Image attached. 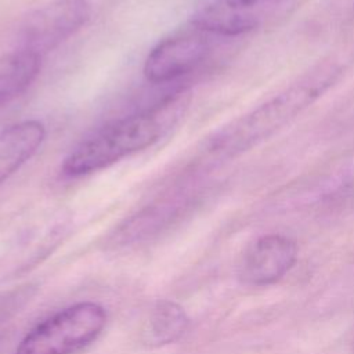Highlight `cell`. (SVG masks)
<instances>
[{"label": "cell", "instance_id": "obj_9", "mask_svg": "<svg viewBox=\"0 0 354 354\" xmlns=\"http://www.w3.org/2000/svg\"><path fill=\"white\" fill-rule=\"evenodd\" d=\"M40 55L17 48L0 58V108L21 95L37 77Z\"/></svg>", "mask_w": 354, "mask_h": 354}, {"label": "cell", "instance_id": "obj_1", "mask_svg": "<svg viewBox=\"0 0 354 354\" xmlns=\"http://www.w3.org/2000/svg\"><path fill=\"white\" fill-rule=\"evenodd\" d=\"M340 76L335 64H324L268 98L250 112L214 131L205 142L207 156L228 159L261 144L315 102Z\"/></svg>", "mask_w": 354, "mask_h": 354}, {"label": "cell", "instance_id": "obj_6", "mask_svg": "<svg viewBox=\"0 0 354 354\" xmlns=\"http://www.w3.org/2000/svg\"><path fill=\"white\" fill-rule=\"evenodd\" d=\"M283 0H201L191 25L223 39L243 36L272 17Z\"/></svg>", "mask_w": 354, "mask_h": 354}, {"label": "cell", "instance_id": "obj_3", "mask_svg": "<svg viewBox=\"0 0 354 354\" xmlns=\"http://www.w3.org/2000/svg\"><path fill=\"white\" fill-rule=\"evenodd\" d=\"M106 311L94 301L59 310L37 324L19 342L15 354H75L104 330Z\"/></svg>", "mask_w": 354, "mask_h": 354}, {"label": "cell", "instance_id": "obj_5", "mask_svg": "<svg viewBox=\"0 0 354 354\" xmlns=\"http://www.w3.org/2000/svg\"><path fill=\"white\" fill-rule=\"evenodd\" d=\"M160 40L147 55L144 75L152 83H167L198 69L209 59L213 39L218 37L194 25Z\"/></svg>", "mask_w": 354, "mask_h": 354}, {"label": "cell", "instance_id": "obj_11", "mask_svg": "<svg viewBox=\"0 0 354 354\" xmlns=\"http://www.w3.org/2000/svg\"><path fill=\"white\" fill-rule=\"evenodd\" d=\"M35 290L33 285H24L0 293V328L33 297Z\"/></svg>", "mask_w": 354, "mask_h": 354}, {"label": "cell", "instance_id": "obj_10", "mask_svg": "<svg viewBox=\"0 0 354 354\" xmlns=\"http://www.w3.org/2000/svg\"><path fill=\"white\" fill-rule=\"evenodd\" d=\"M189 319L177 303L170 300L158 301L149 313L142 336L149 346H165L178 340L188 329Z\"/></svg>", "mask_w": 354, "mask_h": 354}, {"label": "cell", "instance_id": "obj_8", "mask_svg": "<svg viewBox=\"0 0 354 354\" xmlns=\"http://www.w3.org/2000/svg\"><path fill=\"white\" fill-rule=\"evenodd\" d=\"M46 127L36 119L15 123L0 133V185L41 147Z\"/></svg>", "mask_w": 354, "mask_h": 354}, {"label": "cell", "instance_id": "obj_4", "mask_svg": "<svg viewBox=\"0 0 354 354\" xmlns=\"http://www.w3.org/2000/svg\"><path fill=\"white\" fill-rule=\"evenodd\" d=\"M91 12L88 0H54L26 17L17 48L44 57L79 32L90 21Z\"/></svg>", "mask_w": 354, "mask_h": 354}, {"label": "cell", "instance_id": "obj_2", "mask_svg": "<svg viewBox=\"0 0 354 354\" xmlns=\"http://www.w3.org/2000/svg\"><path fill=\"white\" fill-rule=\"evenodd\" d=\"M187 105L188 93L180 90L148 109L115 120L68 153L64 173L90 174L153 145L178 122Z\"/></svg>", "mask_w": 354, "mask_h": 354}, {"label": "cell", "instance_id": "obj_7", "mask_svg": "<svg viewBox=\"0 0 354 354\" xmlns=\"http://www.w3.org/2000/svg\"><path fill=\"white\" fill-rule=\"evenodd\" d=\"M297 246L283 235H264L245 250L239 263V278L254 286L279 281L296 263Z\"/></svg>", "mask_w": 354, "mask_h": 354}]
</instances>
